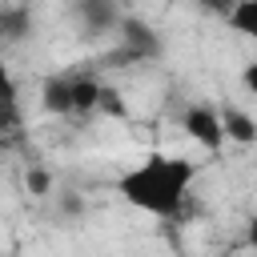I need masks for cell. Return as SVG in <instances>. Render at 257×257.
Wrapping results in <instances>:
<instances>
[{
	"label": "cell",
	"instance_id": "obj_7",
	"mask_svg": "<svg viewBox=\"0 0 257 257\" xmlns=\"http://www.w3.org/2000/svg\"><path fill=\"white\" fill-rule=\"evenodd\" d=\"M76 12H80V16H84V24H88V28H96V32H100V28H112V24L120 20V12H116L112 4H92V0H88V4H80Z\"/></svg>",
	"mask_w": 257,
	"mask_h": 257
},
{
	"label": "cell",
	"instance_id": "obj_6",
	"mask_svg": "<svg viewBox=\"0 0 257 257\" xmlns=\"http://www.w3.org/2000/svg\"><path fill=\"white\" fill-rule=\"evenodd\" d=\"M225 20H229V24L237 28V32L253 36V32H257V0H241V4L225 8Z\"/></svg>",
	"mask_w": 257,
	"mask_h": 257
},
{
	"label": "cell",
	"instance_id": "obj_9",
	"mask_svg": "<svg viewBox=\"0 0 257 257\" xmlns=\"http://www.w3.org/2000/svg\"><path fill=\"white\" fill-rule=\"evenodd\" d=\"M28 189H32L36 197H44V193H48V173H44V169H32V173H28Z\"/></svg>",
	"mask_w": 257,
	"mask_h": 257
},
{
	"label": "cell",
	"instance_id": "obj_3",
	"mask_svg": "<svg viewBox=\"0 0 257 257\" xmlns=\"http://www.w3.org/2000/svg\"><path fill=\"white\" fill-rule=\"evenodd\" d=\"M120 36H124V48L128 56H157L161 52V40L153 36V28L145 20H133V16H120Z\"/></svg>",
	"mask_w": 257,
	"mask_h": 257
},
{
	"label": "cell",
	"instance_id": "obj_2",
	"mask_svg": "<svg viewBox=\"0 0 257 257\" xmlns=\"http://www.w3.org/2000/svg\"><path fill=\"white\" fill-rule=\"evenodd\" d=\"M181 124H185V133H189L201 149H209V153H217V149L225 145L221 116H217V108H213V104H189V108H185V116H181Z\"/></svg>",
	"mask_w": 257,
	"mask_h": 257
},
{
	"label": "cell",
	"instance_id": "obj_5",
	"mask_svg": "<svg viewBox=\"0 0 257 257\" xmlns=\"http://www.w3.org/2000/svg\"><path fill=\"white\" fill-rule=\"evenodd\" d=\"M44 108L48 112H72V80L68 76L44 80Z\"/></svg>",
	"mask_w": 257,
	"mask_h": 257
},
{
	"label": "cell",
	"instance_id": "obj_8",
	"mask_svg": "<svg viewBox=\"0 0 257 257\" xmlns=\"http://www.w3.org/2000/svg\"><path fill=\"white\" fill-rule=\"evenodd\" d=\"M4 32H0V104H12L16 100V84H12V76H8V64H4Z\"/></svg>",
	"mask_w": 257,
	"mask_h": 257
},
{
	"label": "cell",
	"instance_id": "obj_4",
	"mask_svg": "<svg viewBox=\"0 0 257 257\" xmlns=\"http://www.w3.org/2000/svg\"><path fill=\"white\" fill-rule=\"evenodd\" d=\"M217 116H221V133H225V141H237V145H253V141H257V120H253L245 108L225 104V108H217Z\"/></svg>",
	"mask_w": 257,
	"mask_h": 257
},
{
	"label": "cell",
	"instance_id": "obj_1",
	"mask_svg": "<svg viewBox=\"0 0 257 257\" xmlns=\"http://www.w3.org/2000/svg\"><path fill=\"white\" fill-rule=\"evenodd\" d=\"M193 181H197V161L173 153H149L116 181V193L149 217H177L189 201Z\"/></svg>",
	"mask_w": 257,
	"mask_h": 257
}]
</instances>
